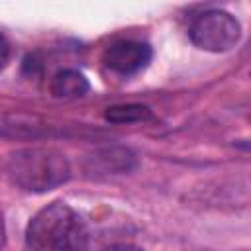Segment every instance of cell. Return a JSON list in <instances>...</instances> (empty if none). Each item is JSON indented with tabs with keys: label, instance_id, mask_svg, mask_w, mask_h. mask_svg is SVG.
I'll return each instance as SVG.
<instances>
[{
	"label": "cell",
	"instance_id": "4",
	"mask_svg": "<svg viewBox=\"0 0 251 251\" xmlns=\"http://www.w3.org/2000/svg\"><path fill=\"white\" fill-rule=\"evenodd\" d=\"M153 59V49L145 41L135 39H120L106 47L102 55V63L114 75L120 76H133L141 73Z\"/></svg>",
	"mask_w": 251,
	"mask_h": 251
},
{
	"label": "cell",
	"instance_id": "7",
	"mask_svg": "<svg viewBox=\"0 0 251 251\" xmlns=\"http://www.w3.org/2000/svg\"><path fill=\"white\" fill-rule=\"evenodd\" d=\"M149 118H151V108L137 102L114 104L104 112V120L110 124H137V122H147Z\"/></svg>",
	"mask_w": 251,
	"mask_h": 251
},
{
	"label": "cell",
	"instance_id": "5",
	"mask_svg": "<svg viewBox=\"0 0 251 251\" xmlns=\"http://www.w3.org/2000/svg\"><path fill=\"white\" fill-rule=\"evenodd\" d=\"M137 167V157L131 149L122 145H110L96 149L86 157V173L92 176H108V175H124Z\"/></svg>",
	"mask_w": 251,
	"mask_h": 251
},
{
	"label": "cell",
	"instance_id": "1",
	"mask_svg": "<svg viewBox=\"0 0 251 251\" xmlns=\"http://www.w3.org/2000/svg\"><path fill=\"white\" fill-rule=\"evenodd\" d=\"M88 226L67 202H51L41 208L25 227V243L31 251H86Z\"/></svg>",
	"mask_w": 251,
	"mask_h": 251
},
{
	"label": "cell",
	"instance_id": "3",
	"mask_svg": "<svg viewBox=\"0 0 251 251\" xmlns=\"http://www.w3.org/2000/svg\"><path fill=\"white\" fill-rule=\"evenodd\" d=\"M190 41L208 53H226L233 49L241 37V24L226 10L212 8L198 14L188 25Z\"/></svg>",
	"mask_w": 251,
	"mask_h": 251
},
{
	"label": "cell",
	"instance_id": "2",
	"mask_svg": "<svg viewBox=\"0 0 251 251\" xmlns=\"http://www.w3.org/2000/svg\"><path fill=\"white\" fill-rule=\"evenodd\" d=\"M6 173L18 188L41 194L65 184L71 178V165L57 149L25 147L8 157Z\"/></svg>",
	"mask_w": 251,
	"mask_h": 251
},
{
	"label": "cell",
	"instance_id": "8",
	"mask_svg": "<svg viewBox=\"0 0 251 251\" xmlns=\"http://www.w3.org/2000/svg\"><path fill=\"white\" fill-rule=\"evenodd\" d=\"M10 59H12V43H10V39L0 31V71H4V69L8 67Z\"/></svg>",
	"mask_w": 251,
	"mask_h": 251
},
{
	"label": "cell",
	"instance_id": "10",
	"mask_svg": "<svg viewBox=\"0 0 251 251\" xmlns=\"http://www.w3.org/2000/svg\"><path fill=\"white\" fill-rule=\"evenodd\" d=\"M6 241V226H4V218H2V212H0V247L4 245Z\"/></svg>",
	"mask_w": 251,
	"mask_h": 251
},
{
	"label": "cell",
	"instance_id": "9",
	"mask_svg": "<svg viewBox=\"0 0 251 251\" xmlns=\"http://www.w3.org/2000/svg\"><path fill=\"white\" fill-rule=\"evenodd\" d=\"M104 251H143V249L137 245H131V243H116V245L106 247Z\"/></svg>",
	"mask_w": 251,
	"mask_h": 251
},
{
	"label": "cell",
	"instance_id": "6",
	"mask_svg": "<svg viewBox=\"0 0 251 251\" xmlns=\"http://www.w3.org/2000/svg\"><path fill=\"white\" fill-rule=\"evenodd\" d=\"M49 90H51L53 98L75 100V98L84 96L90 90V82L82 73H78L75 69H65V71H59L53 76Z\"/></svg>",
	"mask_w": 251,
	"mask_h": 251
}]
</instances>
